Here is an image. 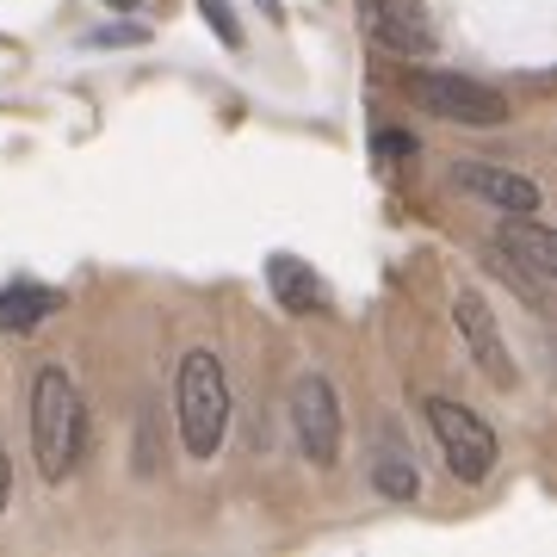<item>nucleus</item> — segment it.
Segmentation results:
<instances>
[{
  "mask_svg": "<svg viewBox=\"0 0 557 557\" xmlns=\"http://www.w3.org/2000/svg\"><path fill=\"white\" fill-rule=\"evenodd\" d=\"M32 453H38L44 483L75 478L81 453H87V403L62 366H44L32 384Z\"/></svg>",
  "mask_w": 557,
  "mask_h": 557,
  "instance_id": "obj_1",
  "label": "nucleus"
},
{
  "mask_svg": "<svg viewBox=\"0 0 557 557\" xmlns=\"http://www.w3.org/2000/svg\"><path fill=\"white\" fill-rule=\"evenodd\" d=\"M180 440L193 458H218L223 434H230V379H223V359L211 347H193L180 359Z\"/></svg>",
  "mask_w": 557,
  "mask_h": 557,
  "instance_id": "obj_2",
  "label": "nucleus"
},
{
  "mask_svg": "<svg viewBox=\"0 0 557 557\" xmlns=\"http://www.w3.org/2000/svg\"><path fill=\"white\" fill-rule=\"evenodd\" d=\"M421 409H428V428H434V440H440L446 471H453L458 483H490V471H496V434H490V421H483L478 409L453 403V397H428Z\"/></svg>",
  "mask_w": 557,
  "mask_h": 557,
  "instance_id": "obj_3",
  "label": "nucleus"
},
{
  "mask_svg": "<svg viewBox=\"0 0 557 557\" xmlns=\"http://www.w3.org/2000/svg\"><path fill=\"white\" fill-rule=\"evenodd\" d=\"M409 94L421 100V112H434L446 124H471V131H490V124L508 119V100H502L490 81L453 75V69H416L409 75Z\"/></svg>",
  "mask_w": 557,
  "mask_h": 557,
  "instance_id": "obj_4",
  "label": "nucleus"
},
{
  "mask_svg": "<svg viewBox=\"0 0 557 557\" xmlns=\"http://www.w3.org/2000/svg\"><path fill=\"white\" fill-rule=\"evenodd\" d=\"M285 416H292V440H298V453L310 458V465H335V458H341V403H335V384L322 379V372H304V379L292 384Z\"/></svg>",
  "mask_w": 557,
  "mask_h": 557,
  "instance_id": "obj_5",
  "label": "nucleus"
},
{
  "mask_svg": "<svg viewBox=\"0 0 557 557\" xmlns=\"http://www.w3.org/2000/svg\"><path fill=\"white\" fill-rule=\"evenodd\" d=\"M453 322H458V341H465V354L478 359L483 379L502 384V391H515L520 366H515V354H508V341H502V329H496V310L483 304V292H458V298H453Z\"/></svg>",
  "mask_w": 557,
  "mask_h": 557,
  "instance_id": "obj_6",
  "label": "nucleus"
},
{
  "mask_svg": "<svg viewBox=\"0 0 557 557\" xmlns=\"http://www.w3.org/2000/svg\"><path fill=\"white\" fill-rule=\"evenodd\" d=\"M359 25H366L384 50H397V57H409V62L440 50V25L421 0H359Z\"/></svg>",
  "mask_w": 557,
  "mask_h": 557,
  "instance_id": "obj_7",
  "label": "nucleus"
},
{
  "mask_svg": "<svg viewBox=\"0 0 557 557\" xmlns=\"http://www.w3.org/2000/svg\"><path fill=\"white\" fill-rule=\"evenodd\" d=\"M502 260H515L520 273L533 278V285H545L552 292L557 285V236L545 230V223H533V218H508L496 230V242H490Z\"/></svg>",
  "mask_w": 557,
  "mask_h": 557,
  "instance_id": "obj_8",
  "label": "nucleus"
},
{
  "mask_svg": "<svg viewBox=\"0 0 557 557\" xmlns=\"http://www.w3.org/2000/svg\"><path fill=\"white\" fill-rule=\"evenodd\" d=\"M458 186H465L471 199L508 211V218H533V211H539V186H533V180L508 174V168H490V161H478V168H458Z\"/></svg>",
  "mask_w": 557,
  "mask_h": 557,
  "instance_id": "obj_9",
  "label": "nucleus"
},
{
  "mask_svg": "<svg viewBox=\"0 0 557 557\" xmlns=\"http://www.w3.org/2000/svg\"><path fill=\"white\" fill-rule=\"evenodd\" d=\"M267 292H273L278 310H292V317H310V310L329 304L322 278L310 273V260H298V255H273L267 260Z\"/></svg>",
  "mask_w": 557,
  "mask_h": 557,
  "instance_id": "obj_10",
  "label": "nucleus"
},
{
  "mask_svg": "<svg viewBox=\"0 0 557 557\" xmlns=\"http://www.w3.org/2000/svg\"><path fill=\"white\" fill-rule=\"evenodd\" d=\"M50 310H62V292H57V285L13 278V285L0 292V329H13V335H32L38 322H50Z\"/></svg>",
  "mask_w": 557,
  "mask_h": 557,
  "instance_id": "obj_11",
  "label": "nucleus"
},
{
  "mask_svg": "<svg viewBox=\"0 0 557 557\" xmlns=\"http://www.w3.org/2000/svg\"><path fill=\"white\" fill-rule=\"evenodd\" d=\"M372 483H379V496H391V502H416L421 496V478H416V465H409V458H379Z\"/></svg>",
  "mask_w": 557,
  "mask_h": 557,
  "instance_id": "obj_12",
  "label": "nucleus"
},
{
  "mask_svg": "<svg viewBox=\"0 0 557 557\" xmlns=\"http://www.w3.org/2000/svg\"><path fill=\"white\" fill-rule=\"evenodd\" d=\"M416 149H421V143L409 137V131H379V137H372V156H379L384 168H403V161H416Z\"/></svg>",
  "mask_w": 557,
  "mask_h": 557,
  "instance_id": "obj_13",
  "label": "nucleus"
},
{
  "mask_svg": "<svg viewBox=\"0 0 557 557\" xmlns=\"http://www.w3.org/2000/svg\"><path fill=\"white\" fill-rule=\"evenodd\" d=\"M199 13H205V25H211V32H218L230 50H236V44H242V25H236V13H230V0H199Z\"/></svg>",
  "mask_w": 557,
  "mask_h": 557,
  "instance_id": "obj_14",
  "label": "nucleus"
},
{
  "mask_svg": "<svg viewBox=\"0 0 557 557\" xmlns=\"http://www.w3.org/2000/svg\"><path fill=\"white\" fill-rule=\"evenodd\" d=\"M149 32L143 25H100V32H87V44H143Z\"/></svg>",
  "mask_w": 557,
  "mask_h": 557,
  "instance_id": "obj_15",
  "label": "nucleus"
},
{
  "mask_svg": "<svg viewBox=\"0 0 557 557\" xmlns=\"http://www.w3.org/2000/svg\"><path fill=\"white\" fill-rule=\"evenodd\" d=\"M7 496H13V471H7V453H0V515H7Z\"/></svg>",
  "mask_w": 557,
  "mask_h": 557,
  "instance_id": "obj_16",
  "label": "nucleus"
},
{
  "mask_svg": "<svg viewBox=\"0 0 557 557\" xmlns=\"http://www.w3.org/2000/svg\"><path fill=\"white\" fill-rule=\"evenodd\" d=\"M106 7H137V0H106Z\"/></svg>",
  "mask_w": 557,
  "mask_h": 557,
  "instance_id": "obj_17",
  "label": "nucleus"
}]
</instances>
